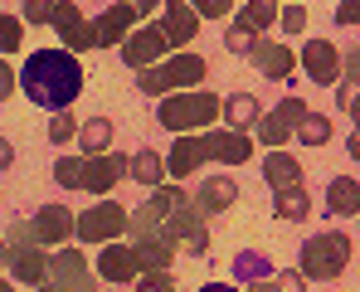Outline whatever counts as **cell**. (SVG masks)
<instances>
[{"mask_svg": "<svg viewBox=\"0 0 360 292\" xmlns=\"http://www.w3.org/2000/svg\"><path fill=\"white\" fill-rule=\"evenodd\" d=\"M278 113H283V117H288V122H292V127H297V117L307 113V108H302L297 98H283V103H278Z\"/></svg>", "mask_w": 360, "mask_h": 292, "instance_id": "ab89813d", "label": "cell"}, {"mask_svg": "<svg viewBox=\"0 0 360 292\" xmlns=\"http://www.w3.org/2000/svg\"><path fill=\"white\" fill-rule=\"evenodd\" d=\"M131 25H136V15H131V10H127L122 0H117V5H108V10H103V15L93 20V49H108V44H122Z\"/></svg>", "mask_w": 360, "mask_h": 292, "instance_id": "9a60e30c", "label": "cell"}, {"mask_svg": "<svg viewBox=\"0 0 360 292\" xmlns=\"http://www.w3.org/2000/svg\"><path fill=\"white\" fill-rule=\"evenodd\" d=\"M78 141H83V151H88V156H98V151H112V122H108V117H93V122H83V127H78Z\"/></svg>", "mask_w": 360, "mask_h": 292, "instance_id": "484cf974", "label": "cell"}, {"mask_svg": "<svg viewBox=\"0 0 360 292\" xmlns=\"http://www.w3.org/2000/svg\"><path fill=\"white\" fill-rule=\"evenodd\" d=\"M39 292H59V288H49V283H39Z\"/></svg>", "mask_w": 360, "mask_h": 292, "instance_id": "7dc6e473", "label": "cell"}, {"mask_svg": "<svg viewBox=\"0 0 360 292\" xmlns=\"http://www.w3.org/2000/svg\"><path fill=\"white\" fill-rule=\"evenodd\" d=\"M195 15H210V20H224V10H234V0H190Z\"/></svg>", "mask_w": 360, "mask_h": 292, "instance_id": "836d02e7", "label": "cell"}, {"mask_svg": "<svg viewBox=\"0 0 360 292\" xmlns=\"http://www.w3.org/2000/svg\"><path fill=\"white\" fill-rule=\"evenodd\" d=\"M278 20H283L288 34H297L302 25H307V5H288V10H278Z\"/></svg>", "mask_w": 360, "mask_h": 292, "instance_id": "d590c367", "label": "cell"}, {"mask_svg": "<svg viewBox=\"0 0 360 292\" xmlns=\"http://www.w3.org/2000/svg\"><path fill=\"white\" fill-rule=\"evenodd\" d=\"M351 263V239L346 234H316L302 243V273L307 278H341Z\"/></svg>", "mask_w": 360, "mask_h": 292, "instance_id": "277c9868", "label": "cell"}, {"mask_svg": "<svg viewBox=\"0 0 360 292\" xmlns=\"http://www.w3.org/2000/svg\"><path fill=\"white\" fill-rule=\"evenodd\" d=\"M98 273L108 278V283H136V258H131V248L127 243H103V253H98Z\"/></svg>", "mask_w": 360, "mask_h": 292, "instance_id": "e0dca14e", "label": "cell"}, {"mask_svg": "<svg viewBox=\"0 0 360 292\" xmlns=\"http://www.w3.org/2000/svg\"><path fill=\"white\" fill-rule=\"evenodd\" d=\"M73 137H78V122H73L68 113H59L54 122H49V141H54V146H68Z\"/></svg>", "mask_w": 360, "mask_h": 292, "instance_id": "4dcf8cb0", "label": "cell"}, {"mask_svg": "<svg viewBox=\"0 0 360 292\" xmlns=\"http://www.w3.org/2000/svg\"><path fill=\"white\" fill-rule=\"evenodd\" d=\"M5 263H10V273H15L20 283H30V288H39V283H44V268H49V258L30 243V229H25V224H15V229H10Z\"/></svg>", "mask_w": 360, "mask_h": 292, "instance_id": "5b68a950", "label": "cell"}, {"mask_svg": "<svg viewBox=\"0 0 360 292\" xmlns=\"http://www.w3.org/2000/svg\"><path fill=\"white\" fill-rule=\"evenodd\" d=\"M122 175H127V156H117V151H98V156H88V161H83L78 185H83L88 195H108Z\"/></svg>", "mask_w": 360, "mask_h": 292, "instance_id": "9c48e42d", "label": "cell"}, {"mask_svg": "<svg viewBox=\"0 0 360 292\" xmlns=\"http://www.w3.org/2000/svg\"><path fill=\"white\" fill-rule=\"evenodd\" d=\"M253 127H258V137H263V146H273V151L292 141V122H288V117L278 113V108H273V113H268V117H258Z\"/></svg>", "mask_w": 360, "mask_h": 292, "instance_id": "83f0119b", "label": "cell"}, {"mask_svg": "<svg viewBox=\"0 0 360 292\" xmlns=\"http://www.w3.org/2000/svg\"><path fill=\"white\" fill-rule=\"evenodd\" d=\"M200 30V15L190 10V0H161V34L166 44H190Z\"/></svg>", "mask_w": 360, "mask_h": 292, "instance_id": "4fadbf2b", "label": "cell"}, {"mask_svg": "<svg viewBox=\"0 0 360 292\" xmlns=\"http://www.w3.org/2000/svg\"><path fill=\"white\" fill-rule=\"evenodd\" d=\"M25 44V20L20 15H0V54H15Z\"/></svg>", "mask_w": 360, "mask_h": 292, "instance_id": "f546056e", "label": "cell"}, {"mask_svg": "<svg viewBox=\"0 0 360 292\" xmlns=\"http://www.w3.org/2000/svg\"><path fill=\"white\" fill-rule=\"evenodd\" d=\"M49 25H54V30L63 34L68 54H88V49H93V25L83 20V10H78V5L59 0V5H54V20H49Z\"/></svg>", "mask_w": 360, "mask_h": 292, "instance_id": "8fae6325", "label": "cell"}, {"mask_svg": "<svg viewBox=\"0 0 360 292\" xmlns=\"http://www.w3.org/2000/svg\"><path fill=\"white\" fill-rule=\"evenodd\" d=\"M54 5H59V0H25V20H30V25H49V20H54Z\"/></svg>", "mask_w": 360, "mask_h": 292, "instance_id": "1f68e13d", "label": "cell"}, {"mask_svg": "<svg viewBox=\"0 0 360 292\" xmlns=\"http://www.w3.org/2000/svg\"><path fill=\"white\" fill-rule=\"evenodd\" d=\"M302 63H307L311 83H336V78H341V49H336V44H326V39L302 44Z\"/></svg>", "mask_w": 360, "mask_h": 292, "instance_id": "5bb4252c", "label": "cell"}, {"mask_svg": "<svg viewBox=\"0 0 360 292\" xmlns=\"http://www.w3.org/2000/svg\"><path fill=\"white\" fill-rule=\"evenodd\" d=\"M219 117V98L214 93H200V88H185L176 98H166L161 103V127L166 132H200V127H210Z\"/></svg>", "mask_w": 360, "mask_h": 292, "instance_id": "3957f363", "label": "cell"}, {"mask_svg": "<svg viewBox=\"0 0 360 292\" xmlns=\"http://www.w3.org/2000/svg\"><path fill=\"white\" fill-rule=\"evenodd\" d=\"M219 113H224V122H229V132H248V127L263 117V108H258L253 93H234V98L219 103Z\"/></svg>", "mask_w": 360, "mask_h": 292, "instance_id": "44dd1931", "label": "cell"}, {"mask_svg": "<svg viewBox=\"0 0 360 292\" xmlns=\"http://www.w3.org/2000/svg\"><path fill=\"white\" fill-rule=\"evenodd\" d=\"M166 54H171V44H166L161 25H141V30H127V39H122V58H127L131 68H151V63H161Z\"/></svg>", "mask_w": 360, "mask_h": 292, "instance_id": "ba28073f", "label": "cell"}, {"mask_svg": "<svg viewBox=\"0 0 360 292\" xmlns=\"http://www.w3.org/2000/svg\"><path fill=\"white\" fill-rule=\"evenodd\" d=\"M326 205H331L336 215H356V210H360V185H356V175H346V180L336 175V180H331V190H326Z\"/></svg>", "mask_w": 360, "mask_h": 292, "instance_id": "d4e9b609", "label": "cell"}, {"mask_svg": "<svg viewBox=\"0 0 360 292\" xmlns=\"http://www.w3.org/2000/svg\"><path fill=\"white\" fill-rule=\"evenodd\" d=\"M0 292H10V283H5V278H0Z\"/></svg>", "mask_w": 360, "mask_h": 292, "instance_id": "c3c4849f", "label": "cell"}, {"mask_svg": "<svg viewBox=\"0 0 360 292\" xmlns=\"http://www.w3.org/2000/svg\"><path fill=\"white\" fill-rule=\"evenodd\" d=\"M263 180H268L273 190L302 185V161H297V156H288V151H273V156H263Z\"/></svg>", "mask_w": 360, "mask_h": 292, "instance_id": "ffe728a7", "label": "cell"}, {"mask_svg": "<svg viewBox=\"0 0 360 292\" xmlns=\"http://www.w3.org/2000/svg\"><path fill=\"white\" fill-rule=\"evenodd\" d=\"M0 268H5V248H0Z\"/></svg>", "mask_w": 360, "mask_h": 292, "instance_id": "681fc988", "label": "cell"}, {"mask_svg": "<svg viewBox=\"0 0 360 292\" xmlns=\"http://www.w3.org/2000/svg\"><path fill=\"white\" fill-rule=\"evenodd\" d=\"M205 58L200 54H176L166 58V63H151V68H136V88L146 93V98H166L171 88H195V83H205Z\"/></svg>", "mask_w": 360, "mask_h": 292, "instance_id": "7a4b0ae2", "label": "cell"}, {"mask_svg": "<svg viewBox=\"0 0 360 292\" xmlns=\"http://www.w3.org/2000/svg\"><path fill=\"white\" fill-rule=\"evenodd\" d=\"M15 88H25L34 108L63 113L83 93V63H78V54H68V49H34L30 63L20 68Z\"/></svg>", "mask_w": 360, "mask_h": 292, "instance_id": "6da1fadb", "label": "cell"}, {"mask_svg": "<svg viewBox=\"0 0 360 292\" xmlns=\"http://www.w3.org/2000/svg\"><path fill=\"white\" fill-rule=\"evenodd\" d=\"M248 58L258 63V73H263V78H288V73H292V63H297L288 44H263V49H253Z\"/></svg>", "mask_w": 360, "mask_h": 292, "instance_id": "7402d4cb", "label": "cell"}, {"mask_svg": "<svg viewBox=\"0 0 360 292\" xmlns=\"http://www.w3.org/2000/svg\"><path fill=\"white\" fill-rule=\"evenodd\" d=\"M205 166V146H200V137H185L180 132V141L171 146V156H166V171L176 175V180H185V175H195Z\"/></svg>", "mask_w": 360, "mask_h": 292, "instance_id": "d6986e66", "label": "cell"}, {"mask_svg": "<svg viewBox=\"0 0 360 292\" xmlns=\"http://www.w3.org/2000/svg\"><path fill=\"white\" fill-rule=\"evenodd\" d=\"M234 200H239V185H234L229 175H214V180L200 185V195H195L190 205H195L200 215H219V210H229Z\"/></svg>", "mask_w": 360, "mask_h": 292, "instance_id": "ac0fdd59", "label": "cell"}, {"mask_svg": "<svg viewBox=\"0 0 360 292\" xmlns=\"http://www.w3.org/2000/svg\"><path fill=\"white\" fill-rule=\"evenodd\" d=\"M307 185H288V190H278V200H273V215L278 220H307Z\"/></svg>", "mask_w": 360, "mask_h": 292, "instance_id": "f1b7e54d", "label": "cell"}, {"mask_svg": "<svg viewBox=\"0 0 360 292\" xmlns=\"http://www.w3.org/2000/svg\"><path fill=\"white\" fill-rule=\"evenodd\" d=\"M200 292H239V288H229V283H205Z\"/></svg>", "mask_w": 360, "mask_h": 292, "instance_id": "bcb514c9", "label": "cell"}, {"mask_svg": "<svg viewBox=\"0 0 360 292\" xmlns=\"http://www.w3.org/2000/svg\"><path fill=\"white\" fill-rule=\"evenodd\" d=\"M10 166H15V146H10V141H5V137H0V175L10 171Z\"/></svg>", "mask_w": 360, "mask_h": 292, "instance_id": "ee69618b", "label": "cell"}, {"mask_svg": "<svg viewBox=\"0 0 360 292\" xmlns=\"http://www.w3.org/2000/svg\"><path fill=\"white\" fill-rule=\"evenodd\" d=\"M122 229H127V215H122L117 200H98L93 210H83V215L73 220V234L88 239V243H112Z\"/></svg>", "mask_w": 360, "mask_h": 292, "instance_id": "8992f818", "label": "cell"}, {"mask_svg": "<svg viewBox=\"0 0 360 292\" xmlns=\"http://www.w3.org/2000/svg\"><path fill=\"white\" fill-rule=\"evenodd\" d=\"M127 175H131V180H141V185H161V180H166V161L146 146V151L127 156Z\"/></svg>", "mask_w": 360, "mask_h": 292, "instance_id": "cb8c5ba5", "label": "cell"}, {"mask_svg": "<svg viewBox=\"0 0 360 292\" xmlns=\"http://www.w3.org/2000/svg\"><path fill=\"white\" fill-rule=\"evenodd\" d=\"M136 283H141L136 292H176V283H171V273H166V268H161V273H146V278L136 273Z\"/></svg>", "mask_w": 360, "mask_h": 292, "instance_id": "d6a6232c", "label": "cell"}, {"mask_svg": "<svg viewBox=\"0 0 360 292\" xmlns=\"http://www.w3.org/2000/svg\"><path fill=\"white\" fill-rule=\"evenodd\" d=\"M253 44H258V39H253L248 30H239V25L229 30V49H234V54H253Z\"/></svg>", "mask_w": 360, "mask_h": 292, "instance_id": "8d00e7d4", "label": "cell"}, {"mask_svg": "<svg viewBox=\"0 0 360 292\" xmlns=\"http://www.w3.org/2000/svg\"><path fill=\"white\" fill-rule=\"evenodd\" d=\"M131 15H146V10H161V0H122Z\"/></svg>", "mask_w": 360, "mask_h": 292, "instance_id": "7bdbcfd3", "label": "cell"}, {"mask_svg": "<svg viewBox=\"0 0 360 292\" xmlns=\"http://www.w3.org/2000/svg\"><path fill=\"white\" fill-rule=\"evenodd\" d=\"M131 258H136V268H146V273H161V268H171V258H176V243L166 239V234H141L136 243H131Z\"/></svg>", "mask_w": 360, "mask_h": 292, "instance_id": "2e32d148", "label": "cell"}, {"mask_svg": "<svg viewBox=\"0 0 360 292\" xmlns=\"http://www.w3.org/2000/svg\"><path fill=\"white\" fill-rule=\"evenodd\" d=\"M292 137H302V146H326V141H331V117L302 113L297 127H292Z\"/></svg>", "mask_w": 360, "mask_h": 292, "instance_id": "4316f807", "label": "cell"}, {"mask_svg": "<svg viewBox=\"0 0 360 292\" xmlns=\"http://www.w3.org/2000/svg\"><path fill=\"white\" fill-rule=\"evenodd\" d=\"M78 175H83V161H68V156H63L59 166H54V180H59V185H68V190L78 185Z\"/></svg>", "mask_w": 360, "mask_h": 292, "instance_id": "e575fe53", "label": "cell"}, {"mask_svg": "<svg viewBox=\"0 0 360 292\" xmlns=\"http://www.w3.org/2000/svg\"><path fill=\"white\" fill-rule=\"evenodd\" d=\"M10 93H15V68H10V63L0 58V103H5Z\"/></svg>", "mask_w": 360, "mask_h": 292, "instance_id": "f35d334b", "label": "cell"}, {"mask_svg": "<svg viewBox=\"0 0 360 292\" xmlns=\"http://www.w3.org/2000/svg\"><path fill=\"white\" fill-rule=\"evenodd\" d=\"M336 20H341V25H356L360 20V0H346V5L336 10Z\"/></svg>", "mask_w": 360, "mask_h": 292, "instance_id": "60d3db41", "label": "cell"}, {"mask_svg": "<svg viewBox=\"0 0 360 292\" xmlns=\"http://www.w3.org/2000/svg\"><path fill=\"white\" fill-rule=\"evenodd\" d=\"M68 234H73V215H68V205H44V210L30 220V239H34V243L63 248Z\"/></svg>", "mask_w": 360, "mask_h": 292, "instance_id": "7c38bea8", "label": "cell"}, {"mask_svg": "<svg viewBox=\"0 0 360 292\" xmlns=\"http://www.w3.org/2000/svg\"><path fill=\"white\" fill-rule=\"evenodd\" d=\"M248 292H278V283H273V273H268V278H253V288Z\"/></svg>", "mask_w": 360, "mask_h": 292, "instance_id": "f6af8a7d", "label": "cell"}, {"mask_svg": "<svg viewBox=\"0 0 360 292\" xmlns=\"http://www.w3.org/2000/svg\"><path fill=\"white\" fill-rule=\"evenodd\" d=\"M341 108H346V113H356V78H346V83H341Z\"/></svg>", "mask_w": 360, "mask_h": 292, "instance_id": "b9f144b4", "label": "cell"}, {"mask_svg": "<svg viewBox=\"0 0 360 292\" xmlns=\"http://www.w3.org/2000/svg\"><path fill=\"white\" fill-rule=\"evenodd\" d=\"M239 30H248V34H263L268 25H278V0H248L239 10V20H234Z\"/></svg>", "mask_w": 360, "mask_h": 292, "instance_id": "603a6c76", "label": "cell"}, {"mask_svg": "<svg viewBox=\"0 0 360 292\" xmlns=\"http://www.w3.org/2000/svg\"><path fill=\"white\" fill-rule=\"evenodd\" d=\"M273 283H278V292H307L302 288V273H273Z\"/></svg>", "mask_w": 360, "mask_h": 292, "instance_id": "74e56055", "label": "cell"}, {"mask_svg": "<svg viewBox=\"0 0 360 292\" xmlns=\"http://www.w3.org/2000/svg\"><path fill=\"white\" fill-rule=\"evenodd\" d=\"M44 278H49V288H59V292H93L98 288V283L88 278V258H83L78 248H59V253L49 258Z\"/></svg>", "mask_w": 360, "mask_h": 292, "instance_id": "52a82bcc", "label": "cell"}, {"mask_svg": "<svg viewBox=\"0 0 360 292\" xmlns=\"http://www.w3.org/2000/svg\"><path fill=\"white\" fill-rule=\"evenodd\" d=\"M200 146H205V161H224V166H243L248 156H253V141H248V132H205L200 137Z\"/></svg>", "mask_w": 360, "mask_h": 292, "instance_id": "30bf717a", "label": "cell"}]
</instances>
